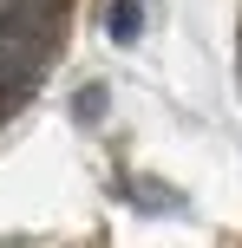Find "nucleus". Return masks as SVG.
Wrapping results in <instances>:
<instances>
[{"mask_svg": "<svg viewBox=\"0 0 242 248\" xmlns=\"http://www.w3.org/2000/svg\"><path fill=\"white\" fill-rule=\"evenodd\" d=\"M112 33H118V39L138 33V7H131V0H118V7H112Z\"/></svg>", "mask_w": 242, "mask_h": 248, "instance_id": "2", "label": "nucleus"}, {"mask_svg": "<svg viewBox=\"0 0 242 248\" xmlns=\"http://www.w3.org/2000/svg\"><path fill=\"white\" fill-rule=\"evenodd\" d=\"M26 65H33V46H26V33L13 26V13H0V85L26 78Z\"/></svg>", "mask_w": 242, "mask_h": 248, "instance_id": "1", "label": "nucleus"}]
</instances>
